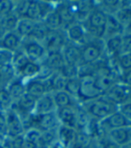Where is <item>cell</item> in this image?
<instances>
[{"instance_id":"obj_26","label":"cell","mask_w":131,"mask_h":148,"mask_svg":"<svg viewBox=\"0 0 131 148\" xmlns=\"http://www.w3.org/2000/svg\"><path fill=\"white\" fill-rule=\"evenodd\" d=\"M113 15L125 28L131 22V1H121V7Z\"/></svg>"},{"instance_id":"obj_11","label":"cell","mask_w":131,"mask_h":148,"mask_svg":"<svg viewBox=\"0 0 131 148\" xmlns=\"http://www.w3.org/2000/svg\"><path fill=\"white\" fill-rule=\"evenodd\" d=\"M104 56L109 61L116 60L122 54V38L121 35H115L104 39Z\"/></svg>"},{"instance_id":"obj_27","label":"cell","mask_w":131,"mask_h":148,"mask_svg":"<svg viewBox=\"0 0 131 148\" xmlns=\"http://www.w3.org/2000/svg\"><path fill=\"white\" fill-rule=\"evenodd\" d=\"M16 71L13 65L0 67V88H6L9 84L15 79Z\"/></svg>"},{"instance_id":"obj_37","label":"cell","mask_w":131,"mask_h":148,"mask_svg":"<svg viewBox=\"0 0 131 148\" xmlns=\"http://www.w3.org/2000/svg\"><path fill=\"white\" fill-rule=\"evenodd\" d=\"M97 148H122L112 141L106 134H103L99 138L97 139Z\"/></svg>"},{"instance_id":"obj_28","label":"cell","mask_w":131,"mask_h":148,"mask_svg":"<svg viewBox=\"0 0 131 148\" xmlns=\"http://www.w3.org/2000/svg\"><path fill=\"white\" fill-rule=\"evenodd\" d=\"M23 18H27L29 20L38 22L42 21L41 16V9L38 1H29V5L26 10V13Z\"/></svg>"},{"instance_id":"obj_35","label":"cell","mask_w":131,"mask_h":148,"mask_svg":"<svg viewBox=\"0 0 131 148\" xmlns=\"http://www.w3.org/2000/svg\"><path fill=\"white\" fill-rule=\"evenodd\" d=\"M58 72L65 79L76 78V77H78V66L69 65V64H65L64 63L62 68Z\"/></svg>"},{"instance_id":"obj_5","label":"cell","mask_w":131,"mask_h":148,"mask_svg":"<svg viewBox=\"0 0 131 148\" xmlns=\"http://www.w3.org/2000/svg\"><path fill=\"white\" fill-rule=\"evenodd\" d=\"M104 96L119 107L131 100V88L117 81L104 93Z\"/></svg>"},{"instance_id":"obj_17","label":"cell","mask_w":131,"mask_h":148,"mask_svg":"<svg viewBox=\"0 0 131 148\" xmlns=\"http://www.w3.org/2000/svg\"><path fill=\"white\" fill-rule=\"evenodd\" d=\"M56 111V105H54L53 97L51 93L44 95L43 97L37 99L36 105L34 108V114H44L51 112Z\"/></svg>"},{"instance_id":"obj_1","label":"cell","mask_w":131,"mask_h":148,"mask_svg":"<svg viewBox=\"0 0 131 148\" xmlns=\"http://www.w3.org/2000/svg\"><path fill=\"white\" fill-rule=\"evenodd\" d=\"M107 17L108 14L96 4L82 23L89 38L104 39Z\"/></svg>"},{"instance_id":"obj_30","label":"cell","mask_w":131,"mask_h":148,"mask_svg":"<svg viewBox=\"0 0 131 148\" xmlns=\"http://www.w3.org/2000/svg\"><path fill=\"white\" fill-rule=\"evenodd\" d=\"M29 62L26 55L23 53V49L21 50H17L16 52L14 53V58H13V62L12 65L14 68L16 74H18L21 70L23 69L27 63Z\"/></svg>"},{"instance_id":"obj_23","label":"cell","mask_w":131,"mask_h":148,"mask_svg":"<svg viewBox=\"0 0 131 148\" xmlns=\"http://www.w3.org/2000/svg\"><path fill=\"white\" fill-rule=\"evenodd\" d=\"M40 68H41V65L39 62L29 61L27 64L21 70V71L18 74H20V77L24 81H28L32 79H36L38 76Z\"/></svg>"},{"instance_id":"obj_21","label":"cell","mask_w":131,"mask_h":148,"mask_svg":"<svg viewBox=\"0 0 131 148\" xmlns=\"http://www.w3.org/2000/svg\"><path fill=\"white\" fill-rule=\"evenodd\" d=\"M43 23L49 30H59L64 29L63 21L56 8L44 18Z\"/></svg>"},{"instance_id":"obj_6","label":"cell","mask_w":131,"mask_h":148,"mask_svg":"<svg viewBox=\"0 0 131 148\" xmlns=\"http://www.w3.org/2000/svg\"><path fill=\"white\" fill-rule=\"evenodd\" d=\"M68 39L65 35L64 29L49 30L45 39L42 41L43 46L45 47L47 53L61 52L63 47L67 44Z\"/></svg>"},{"instance_id":"obj_36","label":"cell","mask_w":131,"mask_h":148,"mask_svg":"<svg viewBox=\"0 0 131 148\" xmlns=\"http://www.w3.org/2000/svg\"><path fill=\"white\" fill-rule=\"evenodd\" d=\"M14 53L0 47V67L11 65L13 62Z\"/></svg>"},{"instance_id":"obj_46","label":"cell","mask_w":131,"mask_h":148,"mask_svg":"<svg viewBox=\"0 0 131 148\" xmlns=\"http://www.w3.org/2000/svg\"><path fill=\"white\" fill-rule=\"evenodd\" d=\"M122 148H128V146H125V147H122Z\"/></svg>"},{"instance_id":"obj_2","label":"cell","mask_w":131,"mask_h":148,"mask_svg":"<svg viewBox=\"0 0 131 148\" xmlns=\"http://www.w3.org/2000/svg\"><path fill=\"white\" fill-rule=\"evenodd\" d=\"M90 119L101 121L118 110V106L108 100L104 95L92 101L80 103Z\"/></svg>"},{"instance_id":"obj_22","label":"cell","mask_w":131,"mask_h":148,"mask_svg":"<svg viewBox=\"0 0 131 148\" xmlns=\"http://www.w3.org/2000/svg\"><path fill=\"white\" fill-rule=\"evenodd\" d=\"M123 32H124L123 25L119 22L113 14H108L104 38L115 35H121Z\"/></svg>"},{"instance_id":"obj_34","label":"cell","mask_w":131,"mask_h":148,"mask_svg":"<svg viewBox=\"0 0 131 148\" xmlns=\"http://www.w3.org/2000/svg\"><path fill=\"white\" fill-rule=\"evenodd\" d=\"M14 100L6 88H0V111L5 112L12 107Z\"/></svg>"},{"instance_id":"obj_40","label":"cell","mask_w":131,"mask_h":148,"mask_svg":"<svg viewBox=\"0 0 131 148\" xmlns=\"http://www.w3.org/2000/svg\"><path fill=\"white\" fill-rule=\"evenodd\" d=\"M122 38V53L131 52V33L124 32L121 34Z\"/></svg>"},{"instance_id":"obj_7","label":"cell","mask_w":131,"mask_h":148,"mask_svg":"<svg viewBox=\"0 0 131 148\" xmlns=\"http://www.w3.org/2000/svg\"><path fill=\"white\" fill-rule=\"evenodd\" d=\"M63 29L68 41L71 43L82 46L89 38L82 23L74 22L66 26Z\"/></svg>"},{"instance_id":"obj_25","label":"cell","mask_w":131,"mask_h":148,"mask_svg":"<svg viewBox=\"0 0 131 148\" xmlns=\"http://www.w3.org/2000/svg\"><path fill=\"white\" fill-rule=\"evenodd\" d=\"M36 22L27 18H20L17 27H16V33L21 38H30L32 31L34 29Z\"/></svg>"},{"instance_id":"obj_29","label":"cell","mask_w":131,"mask_h":148,"mask_svg":"<svg viewBox=\"0 0 131 148\" xmlns=\"http://www.w3.org/2000/svg\"><path fill=\"white\" fill-rule=\"evenodd\" d=\"M114 62L115 66L119 70V73L130 71L131 70V52L128 53H122L119 55V57L112 61Z\"/></svg>"},{"instance_id":"obj_39","label":"cell","mask_w":131,"mask_h":148,"mask_svg":"<svg viewBox=\"0 0 131 148\" xmlns=\"http://www.w3.org/2000/svg\"><path fill=\"white\" fill-rule=\"evenodd\" d=\"M7 137V124L5 112L0 111V138L5 139Z\"/></svg>"},{"instance_id":"obj_43","label":"cell","mask_w":131,"mask_h":148,"mask_svg":"<svg viewBox=\"0 0 131 148\" xmlns=\"http://www.w3.org/2000/svg\"><path fill=\"white\" fill-rule=\"evenodd\" d=\"M6 33H8V31L6 30V29L5 28L4 24L2 23L1 20H0V40H1L5 35Z\"/></svg>"},{"instance_id":"obj_33","label":"cell","mask_w":131,"mask_h":148,"mask_svg":"<svg viewBox=\"0 0 131 148\" xmlns=\"http://www.w3.org/2000/svg\"><path fill=\"white\" fill-rule=\"evenodd\" d=\"M79 89H80V79H79V77L66 79V82H65V87H64V91H66L69 95H71V96L72 97H74L76 100H77Z\"/></svg>"},{"instance_id":"obj_14","label":"cell","mask_w":131,"mask_h":148,"mask_svg":"<svg viewBox=\"0 0 131 148\" xmlns=\"http://www.w3.org/2000/svg\"><path fill=\"white\" fill-rule=\"evenodd\" d=\"M106 136L121 147L128 146L131 142V126L109 130Z\"/></svg>"},{"instance_id":"obj_44","label":"cell","mask_w":131,"mask_h":148,"mask_svg":"<svg viewBox=\"0 0 131 148\" xmlns=\"http://www.w3.org/2000/svg\"><path fill=\"white\" fill-rule=\"evenodd\" d=\"M48 148H65L61 143H59L58 141H56L53 145H51Z\"/></svg>"},{"instance_id":"obj_4","label":"cell","mask_w":131,"mask_h":148,"mask_svg":"<svg viewBox=\"0 0 131 148\" xmlns=\"http://www.w3.org/2000/svg\"><path fill=\"white\" fill-rule=\"evenodd\" d=\"M80 89L77 97V101L80 103H84L92 101L103 96V92L98 88L94 74L80 76Z\"/></svg>"},{"instance_id":"obj_12","label":"cell","mask_w":131,"mask_h":148,"mask_svg":"<svg viewBox=\"0 0 131 148\" xmlns=\"http://www.w3.org/2000/svg\"><path fill=\"white\" fill-rule=\"evenodd\" d=\"M78 105H76V106H71V107L61 108V109L56 110V114H57V118H58L60 125L77 130Z\"/></svg>"},{"instance_id":"obj_8","label":"cell","mask_w":131,"mask_h":148,"mask_svg":"<svg viewBox=\"0 0 131 148\" xmlns=\"http://www.w3.org/2000/svg\"><path fill=\"white\" fill-rule=\"evenodd\" d=\"M6 124H7V137L13 138L23 135L25 129L20 115L12 108L5 111Z\"/></svg>"},{"instance_id":"obj_32","label":"cell","mask_w":131,"mask_h":148,"mask_svg":"<svg viewBox=\"0 0 131 148\" xmlns=\"http://www.w3.org/2000/svg\"><path fill=\"white\" fill-rule=\"evenodd\" d=\"M0 20H1V22L6 29V30L8 32H11V31H15L20 17L14 12H13L9 14L0 17Z\"/></svg>"},{"instance_id":"obj_45","label":"cell","mask_w":131,"mask_h":148,"mask_svg":"<svg viewBox=\"0 0 131 148\" xmlns=\"http://www.w3.org/2000/svg\"><path fill=\"white\" fill-rule=\"evenodd\" d=\"M128 148H131V142H130V144L128 145Z\"/></svg>"},{"instance_id":"obj_9","label":"cell","mask_w":131,"mask_h":148,"mask_svg":"<svg viewBox=\"0 0 131 148\" xmlns=\"http://www.w3.org/2000/svg\"><path fill=\"white\" fill-rule=\"evenodd\" d=\"M99 126L103 133H106L112 130L131 126V121H129L121 112L117 110L107 118L99 121Z\"/></svg>"},{"instance_id":"obj_10","label":"cell","mask_w":131,"mask_h":148,"mask_svg":"<svg viewBox=\"0 0 131 148\" xmlns=\"http://www.w3.org/2000/svg\"><path fill=\"white\" fill-rule=\"evenodd\" d=\"M23 51L29 61L36 62L43 60L47 54L45 47L43 46L41 42L32 38L26 41L23 44Z\"/></svg>"},{"instance_id":"obj_41","label":"cell","mask_w":131,"mask_h":148,"mask_svg":"<svg viewBox=\"0 0 131 148\" xmlns=\"http://www.w3.org/2000/svg\"><path fill=\"white\" fill-rule=\"evenodd\" d=\"M118 111L121 112L129 121H131V100L119 105L118 107Z\"/></svg>"},{"instance_id":"obj_15","label":"cell","mask_w":131,"mask_h":148,"mask_svg":"<svg viewBox=\"0 0 131 148\" xmlns=\"http://www.w3.org/2000/svg\"><path fill=\"white\" fill-rule=\"evenodd\" d=\"M25 93L29 94V96L33 97L36 99H38L44 95L47 94L48 90L45 81L36 78L25 82Z\"/></svg>"},{"instance_id":"obj_13","label":"cell","mask_w":131,"mask_h":148,"mask_svg":"<svg viewBox=\"0 0 131 148\" xmlns=\"http://www.w3.org/2000/svg\"><path fill=\"white\" fill-rule=\"evenodd\" d=\"M62 56L65 64L80 66V46L76 45L71 42H67V44L63 47L61 51Z\"/></svg>"},{"instance_id":"obj_18","label":"cell","mask_w":131,"mask_h":148,"mask_svg":"<svg viewBox=\"0 0 131 148\" xmlns=\"http://www.w3.org/2000/svg\"><path fill=\"white\" fill-rule=\"evenodd\" d=\"M21 44H23V38L16 33V31L6 33V35L0 40V47L13 53L19 50Z\"/></svg>"},{"instance_id":"obj_38","label":"cell","mask_w":131,"mask_h":148,"mask_svg":"<svg viewBox=\"0 0 131 148\" xmlns=\"http://www.w3.org/2000/svg\"><path fill=\"white\" fill-rule=\"evenodd\" d=\"M15 4L10 0H0V17L9 14L14 11Z\"/></svg>"},{"instance_id":"obj_3","label":"cell","mask_w":131,"mask_h":148,"mask_svg":"<svg viewBox=\"0 0 131 148\" xmlns=\"http://www.w3.org/2000/svg\"><path fill=\"white\" fill-rule=\"evenodd\" d=\"M104 57L103 39L88 38L85 44L80 46V64L93 65Z\"/></svg>"},{"instance_id":"obj_16","label":"cell","mask_w":131,"mask_h":148,"mask_svg":"<svg viewBox=\"0 0 131 148\" xmlns=\"http://www.w3.org/2000/svg\"><path fill=\"white\" fill-rule=\"evenodd\" d=\"M53 100L56 105V108L61 109V108H65V107H71V106H76L80 103L76 100L74 97H72L71 95H69L66 91L61 90V91H56L51 93Z\"/></svg>"},{"instance_id":"obj_24","label":"cell","mask_w":131,"mask_h":148,"mask_svg":"<svg viewBox=\"0 0 131 148\" xmlns=\"http://www.w3.org/2000/svg\"><path fill=\"white\" fill-rule=\"evenodd\" d=\"M14 101L19 99L25 93V81L21 77L15 78L6 88Z\"/></svg>"},{"instance_id":"obj_31","label":"cell","mask_w":131,"mask_h":148,"mask_svg":"<svg viewBox=\"0 0 131 148\" xmlns=\"http://www.w3.org/2000/svg\"><path fill=\"white\" fill-rule=\"evenodd\" d=\"M48 31L49 29L45 25V23H43V21H38V22H36L34 29L32 31V34L29 38L35 39L42 43V41L45 39L46 36L47 35Z\"/></svg>"},{"instance_id":"obj_42","label":"cell","mask_w":131,"mask_h":148,"mask_svg":"<svg viewBox=\"0 0 131 148\" xmlns=\"http://www.w3.org/2000/svg\"><path fill=\"white\" fill-rule=\"evenodd\" d=\"M119 81L131 88V70L121 72L119 74Z\"/></svg>"},{"instance_id":"obj_19","label":"cell","mask_w":131,"mask_h":148,"mask_svg":"<svg viewBox=\"0 0 131 148\" xmlns=\"http://www.w3.org/2000/svg\"><path fill=\"white\" fill-rule=\"evenodd\" d=\"M42 64L54 72H58L64 65V61L61 52L47 53L43 59Z\"/></svg>"},{"instance_id":"obj_20","label":"cell","mask_w":131,"mask_h":148,"mask_svg":"<svg viewBox=\"0 0 131 148\" xmlns=\"http://www.w3.org/2000/svg\"><path fill=\"white\" fill-rule=\"evenodd\" d=\"M76 132L77 130L74 129L60 125L57 129V141L65 148H69L75 138Z\"/></svg>"}]
</instances>
